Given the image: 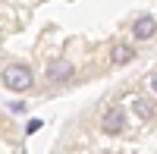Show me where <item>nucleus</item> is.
Masks as SVG:
<instances>
[{"instance_id": "obj_1", "label": "nucleus", "mask_w": 157, "mask_h": 154, "mask_svg": "<svg viewBox=\"0 0 157 154\" xmlns=\"http://www.w3.org/2000/svg\"><path fill=\"white\" fill-rule=\"evenodd\" d=\"M0 82H3L10 91L22 94V91H29V88H32L35 75H32V66H25V63H10V66L0 72Z\"/></svg>"}, {"instance_id": "obj_2", "label": "nucleus", "mask_w": 157, "mask_h": 154, "mask_svg": "<svg viewBox=\"0 0 157 154\" xmlns=\"http://www.w3.org/2000/svg\"><path fill=\"white\" fill-rule=\"evenodd\" d=\"M101 126H104V132H110V135H120V132L126 129V110H123V107H110L107 113H104Z\"/></svg>"}, {"instance_id": "obj_3", "label": "nucleus", "mask_w": 157, "mask_h": 154, "mask_svg": "<svg viewBox=\"0 0 157 154\" xmlns=\"http://www.w3.org/2000/svg\"><path fill=\"white\" fill-rule=\"evenodd\" d=\"M157 32V19L154 16H138L132 22V38H138V41H148V38H154Z\"/></svg>"}, {"instance_id": "obj_4", "label": "nucleus", "mask_w": 157, "mask_h": 154, "mask_svg": "<svg viewBox=\"0 0 157 154\" xmlns=\"http://www.w3.org/2000/svg\"><path fill=\"white\" fill-rule=\"evenodd\" d=\"M69 75H72V63L69 60H57V63L47 66V79L50 82H66Z\"/></svg>"}, {"instance_id": "obj_5", "label": "nucleus", "mask_w": 157, "mask_h": 154, "mask_svg": "<svg viewBox=\"0 0 157 154\" xmlns=\"http://www.w3.org/2000/svg\"><path fill=\"white\" fill-rule=\"evenodd\" d=\"M129 60H132V47H129V44H116L113 47V63L123 66V63H129Z\"/></svg>"}, {"instance_id": "obj_6", "label": "nucleus", "mask_w": 157, "mask_h": 154, "mask_svg": "<svg viewBox=\"0 0 157 154\" xmlns=\"http://www.w3.org/2000/svg\"><path fill=\"white\" fill-rule=\"evenodd\" d=\"M135 110H138V117H141V120H151L154 113H157V107L151 104V101H145V98H138V101H135Z\"/></svg>"}, {"instance_id": "obj_7", "label": "nucleus", "mask_w": 157, "mask_h": 154, "mask_svg": "<svg viewBox=\"0 0 157 154\" xmlns=\"http://www.w3.org/2000/svg\"><path fill=\"white\" fill-rule=\"evenodd\" d=\"M10 110H13V113H25V101H13Z\"/></svg>"}, {"instance_id": "obj_8", "label": "nucleus", "mask_w": 157, "mask_h": 154, "mask_svg": "<svg viewBox=\"0 0 157 154\" xmlns=\"http://www.w3.org/2000/svg\"><path fill=\"white\" fill-rule=\"evenodd\" d=\"M151 91H154V94H157V72H154V75H151Z\"/></svg>"}]
</instances>
